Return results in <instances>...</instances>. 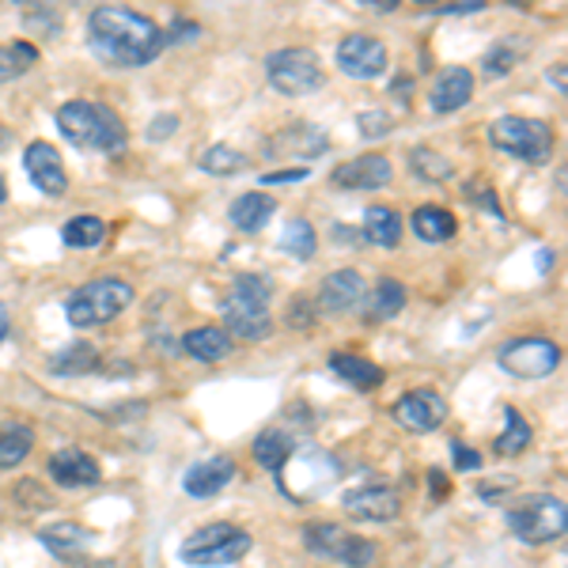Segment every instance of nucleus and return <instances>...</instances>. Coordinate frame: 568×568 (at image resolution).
Here are the masks:
<instances>
[{
  "mask_svg": "<svg viewBox=\"0 0 568 568\" xmlns=\"http://www.w3.org/2000/svg\"><path fill=\"white\" fill-rule=\"evenodd\" d=\"M88 38H92L95 54L118 69H137V65L155 61L167 46L160 23L121 4H98L88 15Z\"/></svg>",
  "mask_w": 568,
  "mask_h": 568,
  "instance_id": "nucleus-1",
  "label": "nucleus"
},
{
  "mask_svg": "<svg viewBox=\"0 0 568 568\" xmlns=\"http://www.w3.org/2000/svg\"><path fill=\"white\" fill-rule=\"evenodd\" d=\"M57 129L77 148H88V152L114 155L129 144V134L118 114L103 103H92V98H69V103L57 111Z\"/></svg>",
  "mask_w": 568,
  "mask_h": 568,
  "instance_id": "nucleus-2",
  "label": "nucleus"
},
{
  "mask_svg": "<svg viewBox=\"0 0 568 568\" xmlns=\"http://www.w3.org/2000/svg\"><path fill=\"white\" fill-rule=\"evenodd\" d=\"M269 288L266 277H235L232 288L220 300V315H224V331L239 341H266L274 334V315H269Z\"/></svg>",
  "mask_w": 568,
  "mask_h": 568,
  "instance_id": "nucleus-3",
  "label": "nucleus"
},
{
  "mask_svg": "<svg viewBox=\"0 0 568 568\" xmlns=\"http://www.w3.org/2000/svg\"><path fill=\"white\" fill-rule=\"evenodd\" d=\"M134 303V285L121 281V277H95V281L80 285L77 292H69L65 300V318H69L77 331H92L111 318H118L121 311Z\"/></svg>",
  "mask_w": 568,
  "mask_h": 568,
  "instance_id": "nucleus-4",
  "label": "nucleus"
},
{
  "mask_svg": "<svg viewBox=\"0 0 568 568\" xmlns=\"http://www.w3.org/2000/svg\"><path fill=\"white\" fill-rule=\"evenodd\" d=\"M508 526L526 546H546V542H557L565 534L568 508L554 492H534V497H526L523 505H515L508 512Z\"/></svg>",
  "mask_w": 568,
  "mask_h": 568,
  "instance_id": "nucleus-5",
  "label": "nucleus"
},
{
  "mask_svg": "<svg viewBox=\"0 0 568 568\" xmlns=\"http://www.w3.org/2000/svg\"><path fill=\"white\" fill-rule=\"evenodd\" d=\"M251 549H254V538L246 531H239L235 523H209L183 542V561L197 568H220V565L243 561Z\"/></svg>",
  "mask_w": 568,
  "mask_h": 568,
  "instance_id": "nucleus-6",
  "label": "nucleus"
},
{
  "mask_svg": "<svg viewBox=\"0 0 568 568\" xmlns=\"http://www.w3.org/2000/svg\"><path fill=\"white\" fill-rule=\"evenodd\" d=\"M489 144L523 163H546L549 155H554V129L542 118L505 114V118H497L489 126Z\"/></svg>",
  "mask_w": 568,
  "mask_h": 568,
  "instance_id": "nucleus-7",
  "label": "nucleus"
},
{
  "mask_svg": "<svg viewBox=\"0 0 568 568\" xmlns=\"http://www.w3.org/2000/svg\"><path fill=\"white\" fill-rule=\"evenodd\" d=\"M303 546H308L315 557H323V561H337L345 568H368L379 557V546L372 538L349 534L337 523H326V520L303 526Z\"/></svg>",
  "mask_w": 568,
  "mask_h": 568,
  "instance_id": "nucleus-8",
  "label": "nucleus"
},
{
  "mask_svg": "<svg viewBox=\"0 0 568 568\" xmlns=\"http://www.w3.org/2000/svg\"><path fill=\"white\" fill-rule=\"evenodd\" d=\"M266 77L277 92L292 95V98L311 95L326 84V72H323V65H318V54L315 49H303V46H288V49L269 54Z\"/></svg>",
  "mask_w": 568,
  "mask_h": 568,
  "instance_id": "nucleus-9",
  "label": "nucleus"
},
{
  "mask_svg": "<svg viewBox=\"0 0 568 568\" xmlns=\"http://www.w3.org/2000/svg\"><path fill=\"white\" fill-rule=\"evenodd\" d=\"M497 364L515 379H546L561 368V345L549 337H512L497 349Z\"/></svg>",
  "mask_w": 568,
  "mask_h": 568,
  "instance_id": "nucleus-10",
  "label": "nucleus"
},
{
  "mask_svg": "<svg viewBox=\"0 0 568 568\" xmlns=\"http://www.w3.org/2000/svg\"><path fill=\"white\" fill-rule=\"evenodd\" d=\"M394 421L417 436L436 432V428L448 421V402H443V394L432 391V386H417V391L402 394V398L394 402Z\"/></svg>",
  "mask_w": 568,
  "mask_h": 568,
  "instance_id": "nucleus-11",
  "label": "nucleus"
},
{
  "mask_svg": "<svg viewBox=\"0 0 568 568\" xmlns=\"http://www.w3.org/2000/svg\"><path fill=\"white\" fill-rule=\"evenodd\" d=\"M337 69L352 80H375L386 72V46L372 35H349L337 46Z\"/></svg>",
  "mask_w": 568,
  "mask_h": 568,
  "instance_id": "nucleus-12",
  "label": "nucleus"
},
{
  "mask_svg": "<svg viewBox=\"0 0 568 568\" xmlns=\"http://www.w3.org/2000/svg\"><path fill=\"white\" fill-rule=\"evenodd\" d=\"M345 512L352 520H364V523H391L402 515V492L394 485H364V489H352L345 492Z\"/></svg>",
  "mask_w": 568,
  "mask_h": 568,
  "instance_id": "nucleus-13",
  "label": "nucleus"
},
{
  "mask_svg": "<svg viewBox=\"0 0 568 568\" xmlns=\"http://www.w3.org/2000/svg\"><path fill=\"white\" fill-rule=\"evenodd\" d=\"M23 167H27L31 183L38 186V194L65 197V189H69V175H65L61 152H57V148L49 144V141L27 144V152H23Z\"/></svg>",
  "mask_w": 568,
  "mask_h": 568,
  "instance_id": "nucleus-14",
  "label": "nucleus"
},
{
  "mask_svg": "<svg viewBox=\"0 0 568 568\" xmlns=\"http://www.w3.org/2000/svg\"><path fill=\"white\" fill-rule=\"evenodd\" d=\"M364 288L368 285L357 269H334L323 281V288H318V308H323L326 315H349V311L364 300Z\"/></svg>",
  "mask_w": 568,
  "mask_h": 568,
  "instance_id": "nucleus-15",
  "label": "nucleus"
},
{
  "mask_svg": "<svg viewBox=\"0 0 568 568\" xmlns=\"http://www.w3.org/2000/svg\"><path fill=\"white\" fill-rule=\"evenodd\" d=\"M49 477H54L61 489H84V485H95L103 471L88 451L80 448H61L49 455Z\"/></svg>",
  "mask_w": 568,
  "mask_h": 568,
  "instance_id": "nucleus-16",
  "label": "nucleus"
},
{
  "mask_svg": "<svg viewBox=\"0 0 568 568\" xmlns=\"http://www.w3.org/2000/svg\"><path fill=\"white\" fill-rule=\"evenodd\" d=\"M391 160L386 155H357V160L341 163V167L334 171V186L341 189H383L391 183Z\"/></svg>",
  "mask_w": 568,
  "mask_h": 568,
  "instance_id": "nucleus-17",
  "label": "nucleus"
},
{
  "mask_svg": "<svg viewBox=\"0 0 568 568\" xmlns=\"http://www.w3.org/2000/svg\"><path fill=\"white\" fill-rule=\"evenodd\" d=\"M474 98V72L471 69H443L440 80L432 84V95H428V106L436 114H455L463 111L466 103Z\"/></svg>",
  "mask_w": 568,
  "mask_h": 568,
  "instance_id": "nucleus-18",
  "label": "nucleus"
},
{
  "mask_svg": "<svg viewBox=\"0 0 568 568\" xmlns=\"http://www.w3.org/2000/svg\"><path fill=\"white\" fill-rule=\"evenodd\" d=\"M232 477H235V463L228 455H217V459H205V463L189 466L183 477V489H186V497H194V500H209V497H217Z\"/></svg>",
  "mask_w": 568,
  "mask_h": 568,
  "instance_id": "nucleus-19",
  "label": "nucleus"
},
{
  "mask_svg": "<svg viewBox=\"0 0 568 568\" xmlns=\"http://www.w3.org/2000/svg\"><path fill=\"white\" fill-rule=\"evenodd\" d=\"M232 334L220 331V326H197V331H189L183 337V352L194 360H201V364H217V360H228L232 357Z\"/></svg>",
  "mask_w": 568,
  "mask_h": 568,
  "instance_id": "nucleus-20",
  "label": "nucleus"
},
{
  "mask_svg": "<svg viewBox=\"0 0 568 568\" xmlns=\"http://www.w3.org/2000/svg\"><path fill=\"white\" fill-rule=\"evenodd\" d=\"M277 212V201L269 194H262V189H254V194H243L232 201V209H228V217H232V224L239 232L246 235H258L262 228L269 224V217Z\"/></svg>",
  "mask_w": 568,
  "mask_h": 568,
  "instance_id": "nucleus-21",
  "label": "nucleus"
},
{
  "mask_svg": "<svg viewBox=\"0 0 568 568\" xmlns=\"http://www.w3.org/2000/svg\"><path fill=\"white\" fill-rule=\"evenodd\" d=\"M254 463L262 466V471L269 474H281L288 466V459H292L295 451V436H288L285 428H266V432L254 440Z\"/></svg>",
  "mask_w": 568,
  "mask_h": 568,
  "instance_id": "nucleus-22",
  "label": "nucleus"
},
{
  "mask_svg": "<svg viewBox=\"0 0 568 568\" xmlns=\"http://www.w3.org/2000/svg\"><path fill=\"white\" fill-rule=\"evenodd\" d=\"M409 228L417 232V239H425V243H448V239H455L459 232V220L451 209H443V205H421V209L409 217Z\"/></svg>",
  "mask_w": 568,
  "mask_h": 568,
  "instance_id": "nucleus-23",
  "label": "nucleus"
},
{
  "mask_svg": "<svg viewBox=\"0 0 568 568\" xmlns=\"http://www.w3.org/2000/svg\"><path fill=\"white\" fill-rule=\"evenodd\" d=\"M38 542H43V546L54 557H61V561H72V557H80L88 549L92 534H88L80 523H54V526H43V531H38Z\"/></svg>",
  "mask_w": 568,
  "mask_h": 568,
  "instance_id": "nucleus-24",
  "label": "nucleus"
},
{
  "mask_svg": "<svg viewBox=\"0 0 568 568\" xmlns=\"http://www.w3.org/2000/svg\"><path fill=\"white\" fill-rule=\"evenodd\" d=\"M331 372L345 383H352L357 391H372V386L383 383V368L372 364V360L357 357V352H334L331 357Z\"/></svg>",
  "mask_w": 568,
  "mask_h": 568,
  "instance_id": "nucleus-25",
  "label": "nucleus"
},
{
  "mask_svg": "<svg viewBox=\"0 0 568 568\" xmlns=\"http://www.w3.org/2000/svg\"><path fill=\"white\" fill-rule=\"evenodd\" d=\"M364 239L375 246L394 251V246L402 243V217L391 209V205H372V209L364 212Z\"/></svg>",
  "mask_w": 568,
  "mask_h": 568,
  "instance_id": "nucleus-26",
  "label": "nucleus"
},
{
  "mask_svg": "<svg viewBox=\"0 0 568 568\" xmlns=\"http://www.w3.org/2000/svg\"><path fill=\"white\" fill-rule=\"evenodd\" d=\"M531 440H534L531 421H526V417L515 406H505V432L497 436L492 451H497V455H505V459H515V455H523V451L531 448Z\"/></svg>",
  "mask_w": 568,
  "mask_h": 568,
  "instance_id": "nucleus-27",
  "label": "nucleus"
},
{
  "mask_svg": "<svg viewBox=\"0 0 568 568\" xmlns=\"http://www.w3.org/2000/svg\"><path fill=\"white\" fill-rule=\"evenodd\" d=\"M38 65V46L35 43H8L0 46V84H12V80L27 77Z\"/></svg>",
  "mask_w": 568,
  "mask_h": 568,
  "instance_id": "nucleus-28",
  "label": "nucleus"
},
{
  "mask_svg": "<svg viewBox=\"0 0 568 568\" xmlns=\"http://www.w3.org/2000/svg\"><path fill=\"white\" fill-rule=\"evenodd\" d=\"M402 308H406V285L394 281V277H383L375 288H372V300H368V318H394L402 315Z\"/></svg>",
  "mask_w": 568,
  "mask_h": 568,
  "instance_id": "nucleus-29",
  "label": "nucleus"
},
{
  "mask_svg": "<svg viewBox=\"0 0 568 568\" xmlns=\"http://www.w3.org/2000/svg\"><path fill=\"white\" fill-rule=\"evenodd\" d=\"M31 443H35L31 425H4L0 428V471L20 466L23 459L31 455Z\"/></svg>",
  "mask_w": 568,
  "mask_h": 568,
  "instance_id": "nucleus-30",
  "label": "nucleus"
},
{
  "mask_svg": "<svg viewBox=\"0 0 568 568\" xmlns=\"http://www.w3.org/2000/svg\"><path fill=\"white\" fill-rule=\"evenodd\" d=\"M49 368H54V375H92L98 368V352L88 341H77L65 352H57Z\"/></svg>",
  "mask_w": 568,
  "mask_h": 568,
  "instance_id": "nucleus-31",
  "label": "nucleus"
},
{
  "mask_svg": "<svg viewBox=\"0 0 568 568\" xmlns=\"http://www.w3.org/2000/svg\"><path fill=\"white\" fill-rule=\"evenodd\" d=\"M315 246H318V235H315V228H311V220H292V224L281 232V251L300 262L315 258Z\"/></svg>",
  "mask_w": 568,
  "mask_h": 568,
  "instance_id": "nucleus-32",
  "label": "nucleus"
},
{
  "mask_svg": "<svg viewBox=\"0 0 568 568\" xmlns=\"http://www.w3.org/2000/svg\"><path fill=\"white\" fill-rule=\"evenodd\" d=\"M246 155L239 152L232 144H217L209 148V152L201 155V171L205 175H239V171H246Z\"/></svg>",
  "mask_w": 568,
  "mask_h": 568,
  "instance_id": "nucleus-33",
  "label": "nucleus"
},
{
  "mask_svg": "<svg viewBox=\"0 0 568 568\" xmlns=\"http://www.w3.org/2000/svg\"><path fill=\"white\" fill-rule=\"evenodd\" d=\"M61 239L69 246H98L106 239V224L98 217H72L61 228Z\"/></svg>",
  "mask_w": 568,
  "mask_h": 568,
  "instance_id": "nucleus-34",
  "label": "nucleus"
},
{
  "mask_svg": "<svg viewBox=\"0 0 568 568\" xmlns=\"http://www.w3.org/2000/svg\"><path fill=\"white\" fill-rule=\"evenodd\" d=\"M409 167H414V175L428 178V183H443V178L455 175V167H451V163L443 160L440 152H432V148H414V155H409Z\"/></svg>",
  "mask_w": 568,
  "mask_h": 568,
  "instance_id": "nucleus-35",
  "label": "nucleus"
},
{
  "mask_svg": "<svg viewBox=\"0 0 568 568\" xmlns=\"http://www.w3.org/2000/svg\"><path fill=\"white\" fill-rule=\"evenodd\" d=\"M515 61H520V49L512 43H500L497 49L485 54V72H489V80H505L515 69Z\"/></svg>",
  "mask_w": 568,
  "mask_h": 568,
  "instance_id": "nucleus-36",
  "label": "nucleus"
},
{
  "mask_svg": "<svg viewBox=\"0 0 568 568\" xmlns=\"http://www.w3.org/2000/svg\"><path fill=\"white\" fill-rule=\"evenodd\" d=\"M288 148H292L295 155H318V152H326V137H323V129H303V137H295V141L281 137V141L274 144V152H288Z\"/></svg>",
  "mask_w": 568,
  "mask_h": 568,
  "instance_id": "nucleus-37",
  "label": "nucleus"
},
{
  "mask_svg": "<svg viewBox=\"0 0 568 568\" xmlns=\"http://www.w3.org/2000/svg\"><path fill=\"white\" fill-rule=\"evenodd\" d=\"M15 497H20V505H27V508H49L54 505L49 489H43L38 482H20L15 485Z\"/></svg>",
  "mask_w": 568,
  "mask_h": 568,
  "instance_id": "nucleus-38",
  "label": "nucleus"
},
{
  "mask_svg": "<svg viewBox=\"0 0 568 568\" xmlns=\"http://www.w3.org/2000/svg\"><path fill=\"white\" fill-rule=\"evenodd\" d=\"M311 323H315V308H311L308 295H295V300L288 303V326H295V331H308Z\"/></svg>",
  "mask_w": 568,
  "mask_h": 568,
  "instance_id": "nucleus-39",
  "label": "nucleus"
},
{
  "mask_svg": "<svg viewBox=\"0 0 568 568\" xmlns=\"http://www.w3.org/2000/svg\"><path fill=\"white\" fill-rule=\"evenodd\" d=\"M451 459H455L459 471H477L482 466V455L474 448H463V443H451Z\"/></svg>",
  "mask_w": 568,
  "mask_h": 568,
  "instance_id": "nucleus-40",
  "label": "nucleus"
},
{
  "mask_svg": "<svg viewBox=\"0 0 568 568\" xmlns=\"http://www.w3.org/2000/svg\"><path fill=\"white\" fill-rule=\"evenodd\" d=\"M360 129H364V137H383L391 129V118L386 114H360Z\"/></svg>",
  "mask_w": 568,
  "mask_h": 568,
  "instance_id": "nucleus-41",
  "label": "nucleus"
},
{
  "mask_svg": "<svg viewBox=\"0 0 568 568\" xmlns=\"http://www.w3.org/2000/svg\"><path fill=\"white\" fill-rule=\"evenodd\" d=\"M178 129V118L175 114H163V118H155L152 126H148V137H152V141H167L171 134H175Z\"/></svg>",
  "mask_w": 568,
  "mask_h": 568,
  "instance_id": "nucleus-42",
  "label": "nucleus"
},
{
  "mask_svg": "<svg viewBox=\"0 0 568 568\" xmlns=\"http://www.w3.org/2000/svg\"><path fill=\"white\" fill-rule=\"evenodd\" d=\"M300 178H308V167H295V171H269L262 183L266 186H277V183H300Z\"/></svg>",
  "mask_w": 568,
  "mask_h": 568,
  "instance_id": "nucleus-43",
  "label": "nucleus"
},
{
  "mask_svg": "<svg viewBox=\"0 0 568 568\" xmlns=\"http://www.w3.org/2000/svg\"><path fill=\"white\" fill-rule=\"evenodd\" d=\"M360 4H368L372 12H394V8H398L402 0H360Z\"/></svg>",
  "mask_w": 568,
  "mask_h": 568,
  "instance_id": "nucleus-44",
  "label": "nucleus"
},
{
  "mask_svg": "<svg viewBox=\"0 0 568 568\" xmlns=\"http://www.w3.org/2000/svg\"><path fill=\"white\" fill-rule=\"evenodd\" d=\"M549 84H557V92L565 95V65H554V69H549Z\"/></svg>",
  "mask_w": 568,
  "mask_h": 568,
  "instance_id": "nucleus-45",
  "label": "nucleus"
},
{
  "mask_svg": "<svg viewBox=\"0 0 568 568\" xmlns=\"http://www.w3.org/2000/svg\"><path fill=\"white\" fill-rule=\"evenodd\" d=\"M8 331H12V315H8V308H4V303H0V345H4Z\"/></svg>",
  "mask_w": 568,
  "mask_h": 568,
  "instance_id": "nucleus-46",
  "label": "nucleus"
},
{
  "mask_svg": "<svg viewBox=\"0 0 568 568\" xmlns=\"http://www.w3.org/2000/svg\"><path fill=\"white\" fill-rule=\"evenodd\" d=\"M542 258H538V269H549V262H554V251H538Z\"/></svg>",
  "mask_w": 568,
  "mask_h": 568,
  "instance_id": "nucleus-47",
  "label": "nucleus"
},
{
  "mask_svg": "<svg viewBox=\"0 0 568 568\" xmlns=\"http://www.w3.org/2000/svg\"><path fill=\"white\" fill-rule=\"evenodd\" d=\"M84 568H121L118 561H92V565H84Z\"/></svg>",
  "mask_w": 568,
  "mask_h": 568,
  "instance_id": "nucleus-48",
  "label": "nucleus"
},
{
  "mask_svg": "<svg viewBox=\"0 0 568 568\" xmlns=\"http://www.w3.org/2000/svg\"><path fill=\"white\" fill-rule=\"evenodd\" d=\"M4 201H8V183L0 178V205H4Z\"/></svg>",
  "mask_w": 568,
  "mask_h": 568,
  "instance_id": "nucleus-49",
  "label": "nucleus"
},
{
  "mask_svg": "<svg viewBox=\"0 0 568 568\" xmlns=\"http://www.w3.org/2000/svg\"><path fill=\"white\" fill-rule=\"evenodd\" d=\"M508 4H515V8H531L534 0H508Z\"/></svg>",
  "mask_w": 568,
  "mask_h": 568,
  "instance_id": "nucleus-50",
  "label": "nucleus"
},
{
  "mask_svg": "<svg viewBox=\"0 0 568 568\" xmlns=\"http://www.w3.org/2000/svg\"><path fill=\"white\" fill-rule=\"evenodd\" d=\"M417 4H425V8H428V4H436V0H417Z\"/></svg>",
  "mask_w": 568,
  "mask_h": 568,
  "instance_id": "nucleus-51",
  "label": "nucleus"
}]
</instances>
